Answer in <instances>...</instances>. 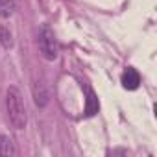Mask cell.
<instances>
[{"label": "cell", "instance_id": "7", "mask_svg": "<svg viewBox=\"0 0 157 157\" xmlns=\"http://www.w3.org/2000/svg\"><path fill=\"white\" fill-rule=\"evenodd\" d=\"M0 44H2L4 48H11V46H13L11 33H10V30H6V28H0Z\"/></svg>", "mask_w": 157, "mask_h": 157}, {"label": "cell", "instance_id": "6", "mask_svg": "<svg viewBox=\"0 0 157 157\" xmlns=\"http://www.w3.org/2000/svg\"><path fill=\"white\" fill-rule=\"evenodd\" d=\"M15 13V0H0V17L8 19Z\"/></svg>", "mask_w": 157, "mask_h": 157}, {"label": "cell", "instance_id": "8", "mask_svg": "<svg viewBox=\"0 0 157 157\" xmlns=\"http://www.w3.org/2000/svg\"><path fill=\"white\" fill-rule=\"evenodd\" d=\"M89 117L91 115H94V113H98V100H96V96L93 94V93H89V98H87V111H85Z\"/></svg>", "mask_w": 157, "mask_h": 157}, {"label": "cell", "instance_id": "3", "mask_svg": "<svg viewBox=\"0 0 157 157\" xmlns=\"http://www.w3.org/2000/svg\"><path fill=\"white\" fill-rule=\"evenodd\" d=\"M122 85L128 91H135L140 85V76H139V72L135 68H126L124 70V74H122Z\"/></svg>", "mask_w": 157, "mask_h": 157}, {"label": "cell", "instance_id": "2", "mask_svg": "<svg viewBox=\"0 0 157 157\" xmlns=\"http://www.w3.org/2000/svg\"><path fill=\"white\" fill-rule=\"evenodd\" d=\"M39 50L43 54L44 59L52 61L57 57V41H56V35L54 32L50 30V26H43L41 32H39Z\"/></svg>", "mask_w": 157, "mask_h": 157}, {"label": "cell", "instance_id": "5", "mask_svg": "<svg viewBox=\"0 0 157 157\" xmlns=\"http://www.w3.org/2000/svg\"><path fill=\"white\" fill-rule=\"evenodd\" d=\"M33 96H35V104H37L39 107H44V105L48 104V93H46V89H44L43 83H37V85H35Z\"/></svg>", "mask_w": 157, "mask_h": 157}, {"label": "cell", "instance_id": "4", "mask_svg": "<svg viewBox=\"0 0 157 157\" xmlns=\"http://www.w3.org/2000/svg\"><path fill=\"white\" fill-rule=\"evenodd\" d=\"M0 155H6V157L17 155V148L8 135H0Z\"/></svg>", "mask_w": 157, "mask_h": 157}, {"label": "cell", "instance_id": "1", "mask_svg": "<svg viewBox=\"0 0 157 157\" xmlns=\"http://www.w3.org/2000/svg\"><path fill=\"white\" fill-rule=\"evenodd\" d=\"M6 111H8V118L10 124L15 129H24L28 124V113H26V105H24V98L21 94V91L11 85L6 91Z\"/></svg>", "mask_w": 157, "mask_h": 157}]
</instances>
